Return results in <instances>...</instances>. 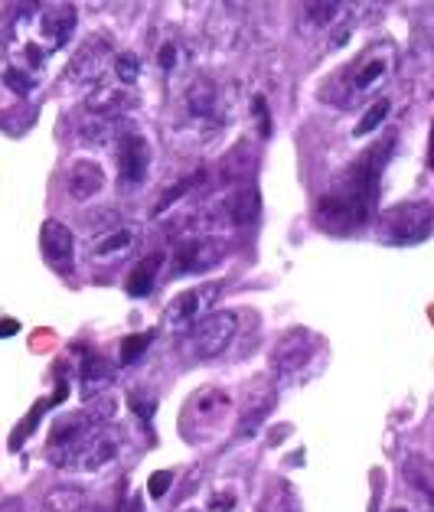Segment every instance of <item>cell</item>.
<instances>
[{
    "label": "cell",
    "instance_id": "6da1fadb",
    "mask_svg": "<svg viewBox=\"0 0 434 512\" xmlns=\"http://www.w3.org/2000/svg\"><path fill=\"white\" fill-rule=\"evenodd\" d=\"M395 141L386 137L382 144H376L366 157H359L350 167V173L333 186V190L317 203V216L327 229L333 232H353L359 226H366L372 209H376L379 199V180H382V167L392 154Z\"/></svg>",
    "mask_w": 434,
    "mask_h": 512
},
{
    "label": "cell",
    "instance_id": "7a4b0ae2",
    "mask_svg": "<svg viewBox=\"0 0 434 512\" xmlns=\"http://www.w3.org/2000/svg\"><path fill=\"white\" fill-rule=\"evenodd\" d=\"M395 62H399V49L392 40H376L366 46L343 76V105H363L376 98L392 79Z\"/></svg>",
    "mask_w": 434,
    "mask_h": 512
},
{
    "label": "cell",
    "instance_id": "3957f363",
    "mask_svg": "<svg viewBox=\"0 0 434 512\" xmlns=\"http://www.w3.org/2000/svg\"><path fill=\"white\" fill-rule=\"evenodd\" d=\"M434 229V206L428 199H408V203L392 206L382 216V239L389 245H418L425 242Z\"/></svg>",
    "mask_w": 434,
    "mask_h": 512
},
{
    "label": "cell",
    "instance_id": "277c9868",
    "mask_svg": "<svg viewBox=\"0 0 434 512\" xmlns=\"http://www.w3.org/2000/svg\"><path fill=\"white\" fill-rule=\"evenodd\" d=\"M235 333H239V317L229 314V310H219V314H209L186 333V349H190L193 359H216L232 346Z\"/></svg>",
    "mask_w": 434,
    "mask_h": 512
},
{
    "label": "cell",
    "instance_id": "5b68a950",
    "mask_svg": "<svg viewBox=\"0 0 434 512\" xmlns=\"http://www.w3.org/2000/svg\"><path fill=\"white\" fill-rule=\"evenodd\" d=\"M115 151H118V190L121 193L141 190L147 173H151V160H154L147 137L134 128H124V134L115 144Z\"/></svg>",
    "mask_w": 434,
    "mask_h": 512
},
{
    "label": "cell",
    "instance_id": "8992f818",
    "mask_svg": "<svg viewBox=\"0 0 434 512\" xmlns=\"http://www.w3.org/2000/svg\"><path fill=\"white\" fill-rule=\"evenodd\" d=\"M124 451V434L115 424H98V428L89 431V437L79 444V451L72 454V464L69 470H79V473H98L111 467Z\"/></svg>",
    "mask_w": 434,
    "mask_h": 512
},
{
    "label": "cell",
    "instance_id": "52a82bcc",
    "mask_svg": "<svg viewBox=\"0 0 434 512\" xmlns=\"http://www.w3.org/2000/svg\"><path fill=\"white\" fill-rule=\"evenodd\" d=\"M115 49H111V40L108 36H92V40H85L76 56L69 62V72L66 76L82 85V89H89V95L98 89V85H105V72L115 66Z\"/></svg>",
    "mask_w": 434,
    "mask_h": 512
},
{
    "label": "cell",
    "instance_id": "ba28073f",
    "mask_svg": "<svg viewBox=\"0 0 434 512\" xmlns=\"http://www.w3.org/2000/svg\"><path fill=\"white\" fill-rule=\"evenodd\" d=\"M226 258V242L219 235H186L173 245V274L177 278H190V274H203L216 268Z\"/></svg>",
    "mask_w": 434,
    "mask_h": 512
},
{
    "label": "cell",
    "instance_id": "9c48e42d",
    "mask_svg": "<svg viewBox=\"0 0 434 512\" xmlns=\"http://www.w3.org/2000/svg\"><path fill=\"white\" fill-rule=\"evenodd\" d=\"M222 284H203V287H190L180 297H173L167 314H164V327L170 333H190L196 323L209 317V307L219 301Z\"/></svg>",
    "mask_w": 434,
    "mask_h": 512
},
{
    "label": "cell",
    "instance_id": "30bf717a",
    "mask_svg": "<svg viewBox=\"0 0 434 512\" xmlns=\"http://www.w3.org/2000/svg\"><path fill=\"white\" fill-rule=\"evenodd\" d=\"M79 27V7L76 4H40V10H36V46L43 49V53H56V49H62L72 33H76Z\"/></svg>",
    "mask_w": 434,
    "mask_h": 512
},
{
    "label": "cell",
    "instance_id": "8fae6325",
    "mask_svg": "<svg viewBox=\"0 0 434 512\" xmlns=\"http://www.w3.org/2000/svg\"><path fill=\"white\" fill-rule=\"evenodd\" d=\"M98 428L92 421L89 411H79V415H66V418H56L53 428H49V444H46V454L53 460L56 467L69 470L72 464V454L79 451V444L89 437V431Z\"/></svg>",
    "mask_w": 434,
    "mask_h": 512
},
{
    "label": "cell",
    "instance_id": "7c38bea8",
    "mask_svg": "<svg viewBox=\"0 0 434 512\" xmlns=\"http://www.w3.org/2000/svg\"><path fill=\"white\" fill-rule=\"evenodd\" d=\"M186 115H190L200 128H222L226 124V95L213 79H193L183 92Z\"/></svg>",
    "mask_w": 434,
    "mask_h": 512
},
{
    "label": "cell",
    "instance_id": "4fadbf2b",
    "mask_svg": "<svg viewBox=\"0 0 434 512\" xmlns=\"http://www.w3.org/2000/svg\"><path fill=\"white\" fill-rule=\"evenodd\" d=\"M138 242H141V229L134 226V222H118V226L95 235L89 245V258L102 268L118 265V261H124L134 248H138Z\"/></svg>",
    "mask_w": 434,
    "mask_h": 512
},
{
    "label": "cell",
    "instance_id": "5bb4252c",
    "mask_svg": "<svg viewBox=\"0 0 434 512\" xmlns=\"http://www.w3.org/2000/svg\"><path fill=\"white\" fill-rule=\"evenodd\" d=\"M314 349H317L314 336H310L307 330L284 333L275 346V353H271V366H275L278 379H291V376H297V372H304L310 356H314Z\"/></svg>",
    "mask_w": 434,
    "mask_h": 512
},
{
    "label": "cell",
    "instance_id": "9a60e30c",
    "mask_svg": "<svg viewBox=\"0 0 434 512\" xmlns=\"http://www.w3.org/2000/svg\"><path fill=\"white\" fill-rule=\"evenodd\" d=\"M40 252L56 271H66L72 265V255H76V235H72L66 222L46 219L40 229Z\"/></svg>",
    "mask_w": 434,
    "mask_h": 512
},
{
    "label": "cell",
    "instance_id": "2e32d148",
    "mask_svg": "<svg viewBox=\"0 0 434 512\" xmlns=\"http://www.w3.org/2000/svg\"><path fill=\"white\" fill-rule=\"evenodd\" d=\"M222 212H226V222L232 229L255 226L258 216H262V193H258V186L242 183V186H235V190H229L226 199H222Z\"/></svg>",
    "mask_w": 434,
    "mask_h": 512
},
{
    "label": "cell",
    "instance_id": "e0dca14e",
    "mask_svg": "<svg viewBox=\"0 0 434 512\" xmlns=\"http://www.w3.org/2000/svg\"><path fill=\"white\" fill-rule=\"evenodd\" d=\"M124 118H111V115H92V111H85L76 124V141L82 147H95V151H102V147H111L118 144V137L124 134Z\"/></svg>",
    "mask_w": 434,
    "mask_h": 512
},
{
    "label": "cell",
    "instance_id": "ac0fdd59",
    "mask_svg": "<svg viewBox=\"0 0 434 512\" xmlns=\"http://www.w3.org/2000/svg\"><path fill=\"white\" fill-rule=\"evenodd\" d=\"M111 382H115V362L105 359L102 353H85L79 366V395L85 402L102 398L111 389Z\"/></svg>",
    "mask_w": 434,
    "mask_h": 512
},
{
    "label": "cell",
    "instance_id": "d6986e66",
    "mask_svg": "<svg viewBox=\"0 0 434 512\" xmlns=\"http://www.w3.org/2000/svg\"><path fill=\"white\" fill-rule=\"evenodd\" d=\"M105 190V170L95 164V160H76L66 170V193L76 203H89L98 193Z\"/></svg>",
    "mask_w": 434,
    "mask_h": 512
},
{
    "label": "cell",
    "instance_id": "ffe728a7",
    "mask_svg": "<svg viewBox=\"0 0 434 512\" xmlns=\"http://www.w3.org/2000/svg\"><path fill=\"white\" fill-rule=\"evenodd\" d=\"M164 261H167L164 252H154V255L141 258L138 265L128 271V278H124V291H128V297H147V294H154Z\"/></svg>",
    "mask_w": 434,
    "mask_h": 512
},
{
    "label": "cell",
    "instance_id": "44dd1931",
    "mask_svg": "<svg viewBox=\"0 0 434 512\" xmlns=\"http://www.w3.org/2000/svg\"><path fill=\"white\" fill-rule=\"evenodd\" d=\"M128 92L131 89H121V85H98V89L85 98V111L92 115H111V118H124L128 111Z\"/></svg>",
    "mask_w": 434,
    "mask_h": 512
},
{
    "label": "cell",
    "instance_id": "7402d4cb",
    "mask_svg": "<svg viewBox=\"0 0 434 512\" xmlns=\"http://www.w3.org/2000/svg\"><path fill=\"white\" fill-rule=\"evenodd\" d=\"M350 14V4H333V0H324V4H304L301 7V27L304 30H333L337 23Z\"/></svg>",
    "mask_w": 434,
    "mask_h": 512
},
{
    "label": "cell",
    "instance_id": "603a6c76",
    "mask_svg": "<svg viewBox=\"0 0 434 512\" xmlns=\"http://www.w3.org/2000/svg\"><path fill=\"white\" fill-rule=\"evenodd\" d=\"M402 473H405L408 486H412V490L421 496V503L434 506V464H431V460L418 457V454L405 457V467H402Z\"/></svg>",
    "mask_w": 434,
    "mask_h": 512
},
{
    "label": "cell",
    "instance_id": "cb8c5ba5",
    "mask_svg": "<svg viewBox=\"0 0 434 512\" xmlns=\"http://www.w3.org/2000/svg\"><path fill=\"white\" fill-rule=\"evenodd\" d=\"M275 405H278V389H271L268 395L255 398V402L242 411L239 428H235V437H252L265 424V418L271 415V411H275Z\"/></svg>",
    "mask_w": 434,
    "mask_h": 512
},
{
    "label": "cell",
    "instance_id": "d4e9b609",
    "mask_svg": "<svg viewBox=\"0 0 434 512\" xmlns=\"http://www.w3.org/2000/svg\"><path fill=\"white\" fill-rule=\"evenodd\" d=\"M40 512H89V503H85V493L79 486H53L43 496Z\"/></svg>",
    "mask_w": 434,
    "mask_h": 512
},
{
    "label": "cell",
    "instance_id": "484cf974",
    "mask_svg": "<svg viewBox=\"0 0 434 512\" xmlns=\"http://www.w3.org/2000/svg\"><path fill=\"white\" fill-rule=\"evenodd\" d=\"M389 111H392V98L379 95L376 102H372V105L366 108V115L356 121V128H353V137H369L372 131H379V124L389 118Z\"/></svg>",
    "mask_w": 434,
    "mask_h": 512
},
{
    "label": "cell",
    "instance_id": "4316f807",
    "mask_svg": "<svg viewBox=\"0 0 434 512\" xmlns=\"http://www.w3.org/2000/svg\"><path fill=\"white\" fill-rule=\"evenodd\" d=\"M111 72H115V79H118L121 89H134V85L141 82V59L134 56V53H118Z\"/></svg>",
    "mask_w": 434,
    "mask_h": 512
},
{
    "label": "cell",
    "instance_id": "83f0119b",
    "mask_svg": "<svg viewBox=\"0 0 434 512\" xmlns=\"http://www.w3.org/2000/svg\"><path fill=\"white\" fill-rule=\"evenodd\" d=\"M36 79L40 76H33V72H27L23 66H17V62H7L4 66V85L10 92H17V95H33V89H36Z\"/></svg>",
    "mask_w": 434,
    "mask_h": 512
},
{
    "label": "cell",
    "instance_id": "f1b7e54d",
    "mask_svg": "<svg viewBox=\"0 0 434 512\" xmlns=\"http://www.w3.org/2000/svg\"><path fill=\"white\" fill-rule=\"evenodd\" d=\"M262 512H301V499H297V493L288 483H278L275 493L265 499Z\"/></svg>",
    "mask_w": 434,
    "mask_h": 512
},
{
    "label": "cell",
    "instance_id": "f546056e",
    "mask_svg": "<svg viewBox=\"0 0 434 512\" xmlns=\"http://www.w3.org/2000/svg\"><path fill=\"white\" fill-rule=\"evenodd\" d=\"M154 343V333H138V336H128V340L121 343V366H131V362H138L147 346Z\"/></svg>",
    "mask_w": 434,
    "mask_h": 512
},
{
    "label": "cell",
    "instance_id": "4dcf8cb0",
    "mask_svg": "<svg viewBox=\"0 0 434 512\" xmlns=\"http://www.w3.org/2000/svg\"><path fill=\"white\" fill-rule=\"evenodd\" d=\"M157 62H160V69H164V72L177 69V66H180V43H177V40H170V43L160 46Z\"/></svg>",
    "mask_w": 434,
    "mask_h": 512
},
{
    "label": "cell",
    "instance_id": "1f68e13d",
    "mask_svg": "<svg viewBox=\"0 0 434 512\" xmlns=\"http://www.w3.org/2000/svg\"><path fill=\"white\" fill-rule=\"evenodd\" d=\"M128 405H131V411L138 415L141 421H151L154 418V411H157V402L154 398H147V395H131L128 398Z\"/></svg>",
    "mask_w": 434,
    "mask_h": 512
},
{
    "label": "cell",
    "instance_id": "d6a6232c",
    "mask_svg": "<svg viewBox=\"0 0 434 512\" xmlns=\"http://www.w3.org/2000/svg\"><path fill=\"white\" fill-rule=\"evenodd\" d=\"M170 480H173L170 473H167V470H160V473H154V477H151V483H147V490H151V496H154V499H160V496L167 493Z\"/></svg>",
    "mask_w": 434,
    "mask_h": 512
},
{
    "label": "cell",
    "instance_id": "836d02e7",
    "mask_svg": "<svg viewBox=\"0 0 434 512\" xmlns=\"http://www.w3.org/2000/svg\"><path fill=\"white\" fill-rule=\"evenodd\" d=\"M235 509V493H216L213 496V503H209V512H232Z\"/></svg>",
    "mask_w": 434,
    "mask_h": 512
},
{
    "label": "cell",
    "instance_id": "e575fe53",
    "mask_svg": "<svg viewBox=\"0 0 434 512\" xmlns=\"http://www.w3.org/2000/svg\"><path fill=\"white\" fill-rule=\"evenodd\" d=\"M0 512H27V509H23L20 499H7V503H0Z\"/></svg>",
    "mask_w": 434,
    "mask_h": 512
},
{
    "label": "cell",
    "instance_id": "d590c367",
    "mask_svg": "<svg viewBox=\"0 0 434 512\" xmlns=\"http://www.w3.org/2000/svg\"><path fill=\"white\" fill-rule=\"evenodd\" d=\"M128 512H144V509H141V499H131V509H128Z\"/></svg>",
    "mask_w": 434,
    "mask_h": 512
},
{
    "label": "cell",
    "instance_id": "8d00e7d4",
    "mask_svg": "<svg viewBox=\"0 0 434 512\" xmlns=\"http://www.w3.org/2000/svg\"><path fill=\"white\" fill-rule=\"evenodd\" d=\"M89 512H115V509H108V506H105V509H102V506H95V509H92V506H89Z\"/></svg>",
    "mask_w": 434,
    "mask_h": 512
},
{
    "label": "cell",
    "instance_id": "74e56055",
    "mask_svg": "<svg viewBox=\"0 0 434 512\" xmlns=\"http://www.w3.org/2000/svg\"><path fill=\"white\" fill-rule=\"evenodd\" d=\"M389 512H415V509H405V506H392Z\"/></svg>",
    "mask_w": 434,
    "mask_h": 512
},
{
    "label": "cell",
    "instance_id": "f35d334b",
    "mask_svg": "<svg viewBox=\"0 0 434 512\" xmlns=\"http://www.w3.org/2000/svg\"><path fill=\"white\" fill-rule=\"evenodd\" d=\"M186 512H200V509H186Z\"/></svg>",
    "mask_w": 434,
    "mask_h": 512
}]
</instances>
